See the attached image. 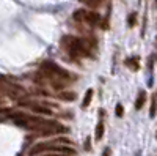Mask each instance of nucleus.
I'll use <instances>...</instances> for the list:
<instances>
[{
  "instance_id": "nucleus-1",
  "label": "nucleus",
  "mask_w": 157,
  "mask_h": 156,
  "mask_svg": "<svg viewBox=\"0 0 157 156\" xmlns=\"http://www.w3.org/2000/svg\"><path fill=\"white\" fill-rule=\"evenodd\" d=\"M61 47L68 52L74 58L80 57H91V49L96 46V41L93 36H83V38H75V36H63L61 38Z\"/></svg>"
},
{
  "instance_id": "nucleus-2",
  "label": "nucleus",
  "mask_w": 157,
  "mask_h": 156,
  "mask_svg": "<svg viewBox=\"0 0 157 156\" xmlns=\"http://www.w3.org/2000/svg\"><path fill=\"white\" fill-rule=\"evenodd\" d=\"M41 74L44 76V79H64V81H71L72 74H69V71H66L64 68L58 66L54 62H43L41 63Z\"/></svg>"
},
{
  "instance_id": "nucleus-3",
  "label": "nucleus",
  "mask_w": 157,
  "mask_h": 156,
  "mask_svg": "<svg viewBox=\"0 0 157 156\" xmlns=\"http://www.w3.org/2000/svg\"><path fill=\"white\" fill-rule=\"evenodd\" d=\"M72 19L78 24H88L91 27L94 25H101L102 22V18L99 13L96 11H88V10H77L74 14H72Z\"/></svg>"
},
{
  "instance_id": "nucleus-4",
  "label": "nucleus",
  "mask_w": 157,
  "mask_h": 156,
  "mask_svg": "<svg viewBox=\"0 0 157 156\" xmlns=\"http://www.w3.org/2000/svg\"><path fill=\"white\" fill-rule=\"evenodd\" d=\"M124 65H126L129 70L138 71V70H140V58H138V57H129V58L124 60Z\"/></svg>"
},
{
  "instance_id": "nucleus-5",
  "label": "nucleus",
  "mask_w": 157,
  "mask_h": 156,
  "mask_svg": "<svg viewBox=\"0 0 157 156\" xmlns=\"http://www.w3.org/2000/svg\"><path fill=\"white\" fill-rule=\"evenodd\" d=\"M145 102H146V92L145 90H140L138 95H137V99H135V109L140 110L143 106H145Z\"/></svg>"
},
{
  "instance_id": "nucleus-6",
  "label": "nucleus",
  "mask_w": 157,
  "mask_h": 156,
  "mask_svg": "<svg viewBox=\"0 0 157 156\" xmlns=\"http://www.w3.org/2000/svg\"><path fill=\"white\" fill-rule=\"evenodd\" d=\"M104 129H105V126H104V122H102V118H101L99 123L96 125V129H94V140H101V139H102Z\"/></svg>"
},
{
  "instance_id": "nucleus-7",
  "label": "nucleus",
  "mask_w": 157,
  "mask_h": 156,
  "mask_svg": "<svg viewBox=\"0 0 157 156\" xmlns=\"http://www.w3.org/2000/svg\"><path fill=\"white\" fill-rule=\"evenodd\" d=\"M58 98L63 99V101H72L75 98V93H72L71 90H63V92L58 93Z\"/></svg>"
},
{
  "instance_id": "nucleus-8",
  "label": "nucleus",
  "mask_w": 157,
  "mask_h": 156,
  "mask_svg": "<svg viewBox=\"0 0 157 156\" xmlns=\"http://www.w3.org/2000/svg\"><path fill=\"white\" fill-rule=\"evenodd\" d=\"M155 112H157V93H154L151 96V109H149V117L151 118L155 117Z\"/></svg>"
},
{
  "instance_id": "nucleus-9",
  "label": "nucleus",
  "mask_w": 157,
  "mask_h": 156,
  "mask_svg": "<svg viewBox=\"0 0 157 156\" xmlns=\"http://www.w3.org/2000/svg\"><path fill=\"white\" fill-rule=\"evenodd\" d=\"M78 2H82L83 5H86L90 8H94V10H98L102 5V0H78Z\"/></svg>"
},
{
  "instance_id": "nucleus-10",
  "label": "nucleus",
  "mask_w": 157,
  "mask_h": 156,
  "mask_svg": "<svg viewBox=\"0 0 157 156\" xmlns=\"http://www.w3.org/2000/svg\"><path fill=\"white\" fill-rule=\"evenodd\" d=\"M91 99H93V88H88L86 90V93L83 96V102H82V107H88L90 106V102Z\"/></svg>"
},
{
  "instance_id": "nucleus-11",
  "label": "nucleus",
  "mask_w": 157,
  "mask_h": 156,
  "mask_svg": "<svg viewBox=\"0 0 157 156\" xmlns=\"http://www.w3.org/2000/svg\"><path fill=\"white\" fill-rule=\"evenodd\" d=\"M127 25L129 27H135L137 25V13H129V16H127Z\"/></svg>"
},
{
  "instance_id": "nucleus-12",
  "label": "nucleus",
  "mask_w": 157,
  "mask_h": 156,
  "mask_svg": "<svg viewBox=\"0 0 157 156\" xmlns=\"http://www.w3.org/2000/svg\"><path fill=\"white\" fill-rule=\"evenodd\" d=\"M123 114H124V107L121 106V102H118L115 106V115L116 117H123Z\"/></svg>"
},
{
  "instance_id": "nucleus-13",
  "label": "nucleus",
  "mask_w": 157,
  "mask_h": 156,
  "mask_svg": "<svg viewBox=\"0 0 157 156\" xmlns=\"http://www.w3.org/2000/svg\"><path fill=\"white\" fill-rule=\"evenodd\" d=\"M152 63H154V57H149V60H148V70L149 71H152Z\"/></svg>"
},
{
  "instance_id": "nucleus-14",
  "label": "nucleus",
  "mask_w": 157,
  "mask_h": 156,
  "mask_svg": "<svg viewBox=\"0 0 157 156\" xmlns=\"http://www.w3.org/2000/svg\"><path fill=\"white\" fill-rule=\"evenodd\" d=\"M110 153H112V151H110V148L107 147V148H104V151H102V156H110Z\"/></svg>"
},
{
  "instance_id": "nucleus-15",
  "label": "nucleus",
  "mask_w": 157,
  "mask_h": 156,
  "mask_svg": "<svg viewBox=\"0 0 157 156\" xmlns=\"http://www.w3.org/2000/svg\"><path fill=\"white\" fill-rule=\"evenodd\" d=\"M91 147H90V139H86L85 140V150H90Z\"/></svg>"
},
{
  "instance_id": "nucleus-16",
  "label": "nucleus",
  "mask_w": 157,
  "mask_h": 156,
  "mask_svg": "<svg viewBox=\"0 0 157 156\" xmlns=\"http://www.w3.org/2000/svg\"><path fill=\"white\" fill-rule=\"evenodd\" d=\"M154 2H155V3H154V5H155V8H157V0H154Z\"/></svg>"
},
{
  "instance_id": "nucleus-17",
  "label": "nucleus",
  "mask_w": 157,
  "mask_h": 156,
  "mask_svg": "<svg viewBox=\"0 0 157 156\" xmlns=\"http://www.w3.org/2000/svg\"><path fill=\"white\" fill-rule=\"evenodd\" d=\"M2 79H3V76H0V81H2Z\"/></svg>"
},
{
  "instance_id": "nucleus-18",
  "label": "nucleus",
  "mask_w": 157,
  "mask_h": 156,
  "mask_svg": "<svg viewBox=\"0 0 157 156\" xmlns=\"http://www.w3.org/2000/svg\"><path fill=\"white\" fill-rule=\"evenodd\" d=\"M155 63H157V54H155Z\"/></svg>"
}]
</instances>
